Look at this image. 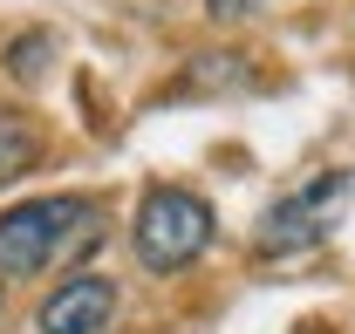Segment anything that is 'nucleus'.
<instances>
[{
	"label": "nucleus",
	"instance_id": "nucleus-1",
	"mask_svg": "<svg viewBox=\"0 0 355 334\" xmlns=\"http://www.w3.org/2000/svg\"><path fill=\"white\" fill-rule=\"evenodd\" d=\"M103 239V211L96 198L55 191V198H28V205L0 211V280H28L55 259H76Z\"/></svg>",
	"mask_w": 355,
	"mask_h": 334
},
{
	"label": "nucleus",
	"instance_id": "nucleus-2",
	"mask_svg": "<svg viewBox=\"0 0 355 334\" xmlns=\"http://www.w3.org/2000/svg\"><path fill=\"white\" fill-rule=\"evenodd\" d=\"M130 246H137V266L144 273H184L198 252L212 246V205L198 191H184V184H157L137 205Z\"/></svg>",
	"mask_w": 355,
	"mask_h": 334
},
{
	"label": "nucleus",
	"instance_id": "nucleus-3",
	"mask_svg": "<svg viewBox=\"0 0 355 334\" xmlns=\"http://www.w3.org/2000/svg\"><path fill=\"white\" fill-rule=\"evenodd\" d=\"M349 198H355V177H349V170H314L308 184H294L287 198H273V205H266L253 246H260L266 259H294V252L321 246V239L342 225Z\"/></svg>",
	"mask_w": 355,
	"mask_h": 334
},
{
	"label": "nucleus",
	"instance_id": "nucleus-4",
	"mask_svg": "<svg viewBox=\"0 0 355 334\" xmlns=\"http://www.w3.org/2000/svg\"><path fill=\"white\" fill-rule=\"evenodd\" d=\"M116 321V287L103 280V273H76V280H62V287L42 300V314H35V328L42 334H103Z\"/></svg>",
	"mask_w": 355,
	"mask_h": 334
},
{
	"label": "nucleus",
	"instance_id": "nucleus-5",
	"mask_svg": "<svg viewBox=\"0 0 355 334\" xmlns=\"http://www.w3.org/2000/svg\"><path fill=\"white\" fill-rule=\"evenodd\" d=\"M35 164H42V137L21 123V116H0V184L28 177Z\"/></svg>",
	"mask_w": 355,
	"mask_h": 334
},
{
	"label": "nucleus",
	"instance_id": "nucleus-6",
	"mask_svg": "<svg viewBox=\"0 0 355 334\" xmlns=\"http://www.w3.org/2000/svg\"><path fill=\"white\" fill-rule=\"evenodd\" d=\"M48 35H21V42L7 48V62H14V76H21V82H35V76H42V55H48Z\"/></svg>",
	"mask_w": 355,
	"mask_h": 334
},
{
	"label": "nucleus",
	"instance_id": "nucleus-7",
	"mask_svg": "<svg viewBox=\"0 0 355 334\" xmlns=\"http://www.w3.org/2000/svg\"><path fill=\"white\" fill-rule=\"evenodd\" d=\"M219 21H246V14H260V0H205Z\"/></svg>",
	"mask_w": 355,
	"mask_h": 334
}]
</instances>
